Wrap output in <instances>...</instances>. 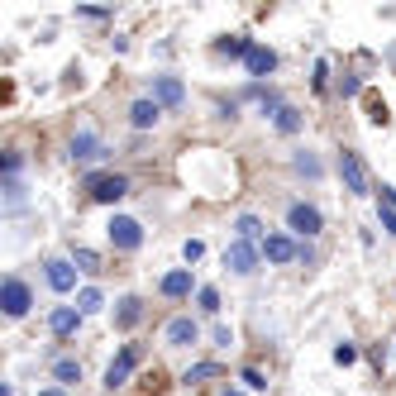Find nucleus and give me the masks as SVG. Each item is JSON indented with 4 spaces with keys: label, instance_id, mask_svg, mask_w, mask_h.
<instances>
[{
    "label": "nucleus",
    "instance_id": "473e14b6",
    "mask_svg": "<svg viewBox=\"0 0 396 396\" xmlns=\"http://www.w3.org/2000/svg\"><path fill=\"white\" fill-rule=\"evenodd\" d=\"M38 396H67V392H63V387H48V392H38Z\"/></svg>",
    "mask_w": 396,
    "mask_h": 396
},
{
    "label": "nucleus",
    "instance_id": "f8f14e48",
    "mask_svg": "<svg viewBox=\"0 0 396 396\" xmlns=\"http://www.w3.org/2000/svg\"><path fill=\"white\" fill-rule=\"evenodd\" d=\"M153 100H158V105H182L187 91H182V81L177 77H153Z\"/></svg>",
    "mask_w": 396,
    "mask_h": 396
},
{
    "label": "nucleus",
    "instance_id": "a211bd4d",
    "mask_svg": "<svg viewBox=\"0 0 396 396\" xmlns=\"http://www.w3.org/2000/svg\"><path fill=\"white\" fill-rule=\"evenodd\" d=\"M244 63H249V72H254V77H268L272 67H277V53H272V48H263V43H254V53H249Z\"/></svg>",
    "mask_w": 396,
    "mask_h": 396
},
{
    "label": "nucleus",
    "instance_id": "1a4fd4ad",
    "mask_svg": "<svg viewBox=\"0 0 396 396\" xmlns=\"http://www.w3.org/2000/svg\"><path fill=\"white\" fill-rule=\"evenodd\" d=\"M196 320L191 316H177V320H167V330H162V339H167V344H172V349H182V344H196Z\"/></svg>",
    "mask_w": 396,
    "mask_h": 396
},
{
    "label": "nucleus",
    "instance_id": "cd10ccee",
    "mask_svg": "<svg viewBox=\"0 0 396 396\" xmlns=\"http://www.w3.org/2000/svg\"><path fill=\"white\" fill-rule=\"evenodd\" d=\"M244 387H254V392H263L268 382H263V372H258V368H244Z\"/></svg>",
    "mask_w": 396,
    "mask_h": 396
},
{
    "label": "nucleus",
    "instance_id": "423d86ee",
    "mask_svg": "<svg viewBox=\"0 0 396 396\" xmlns=\"http://www.w3.org/2000/svg\"><path fill=\"white\" fill-rule=\"evenodd\" d=\"M286 224H291L296 234L311 239V234H320V224H325V220H320V210H316V206H301V201H296V206L286 210Z\"/></svg>",
    "mask_w": 396,
    "mask_h": 396
},
{
    "label": "nucleus",
    "instance_id": "7c9ffc66",
    "mask_svg": "<svg viewBox=\"0 0 396 396\" xmlns=\"http://www.w3.org/2000/svg\"><path fill=\"white\" fill-rule=\"evenodd\" d=\"M296 167H301L306 177H320V162H316V158H306V153H301V158H296Z\"/></svg>",
    "mask_w": 396,
    "mask_h": 396
},
{
    "label": "nucleus",
    "instance_id": "20e7f679",
    "mask_svg": "<svg viewBox=\"0 0 396 396\" xmlns=\"http://www.w3.org/2000/svg\"><path fill=\"white\" fill-rule=\"evenodd\" d=\"M0 306H5V316L19 320L24 311H29V286L19 282V277H5V286H0Z\"/></svg>",
    "mask_w": 396,
    "mask_h": 396
},
{
    "label": "nucleus",
    "instance_id": "6e6552de",
    "mask_svg": "<svg viewBox=\"0 0 396 396\" xmlns=\"http://www.w3.org/2000/svg\"><path fill=\"white\" fill-rule=\"evenodd\" d=\"M77 325H81V311H77V306H53V316H48V330L58 334V339L77 334Z\"/></svg>",
    "mask_w": 396,
    "mask_h": 396
},
{
    "label": "nucleus",
    "instance_id": "b1692460",
    "mask_svg": "<svg viewBox=\"0 0 396 396\" xmlns=\"http://www.w3.org/2000/svg\"><path fill=\"white\" fill-rule=\"evenodd\" d=\"M196 301H201L206 316H215V311H220V291H215V286H201V291H196Z\"/></svg>",
    "mask_w": 396,
    "mask_h": 396
},
{
    "label": "nucleus",
    "instance_id": "bb28decb",
    "mask_svg": "<svg viewBox=\"0 0 396 396\" xmlns=\"http://www.w3.org/2000/svg\"><path fill=\"white\" fill-rule=\"evenodd\" d=\"M353 358H358L353 344H334V363H353Z\"/></svg>",
    "mask_w": 396,
    "mask_h": 396
},
{
    "label": "nucleus",
    "instance_id": "2eb2a0df",
    "mask_svg": "<svg viewBox=\"0 0 396 396\" xmlns=\"http://www.w3.org/2000/svg\"><path fill=\"white\" fill-rule=\"evenodd\" d=\"M139 320H143V301H139V296H125L120 311H115V330H134Z\"/></svg>",
    "mask_w": 396,
    "mask_h": 396
},
{
    "label": "nucleus",
    "instance_id": "4468645a",
    "mask_svg": "<svg viewBox=\"0 0 396 396\" xmlns=\"http://www.w3.org/2000/svg\"><path fill=\"white\" fill-rule=\"evenodd\" d=\"M72 158L77 162H95V158H105V148H100L95 134H77V139H72Z\"/></svg>",
    "mask_w": 396,
    "mask_h": 396
},
{
    "label": "nucleus",
    "instance_id": "9d476101",
    "mask_svg": "<svg viewBox=\"0 0 396 396\" xmlns=\"http://www.w3.org/2000/svg\"><path fill=\"white\" fill-rule=\"evenodd\" d=\"M48 286H53V291H72V286H77V263L53 258V263H48Z\"/></svg>",
    "mask_w": 396,
    "mask_h": 396
},
{
    "label": "nucleus",
    "instance_id": "9b49d317",
    "mask_svg": "<svg viewBox=\"0 0 396 396\" xmlns=\"http://www.w3.org/2000/svg\"><path fill=\"white\" fill-rule=\"evenodd\" d=\"M263 254H268L272 263H291V258H301V249H296L286 234H268L263 239Z\"/></svg>",
    "mask_w": 396,
    "mask_h": 396
},
{
    "label": "nucleus",
    "instance_id": "f257e3e1",
    "mask_svg": "<svg viewBox=\"0 0 396 396\" xmlns=\"http://www.w3.org/2000/svg\"><path fill=\"white\" fill-rule=\"evenodd\" d=\"M139 363H143V349H139V344H125V353H120V358L105 368V387H110V392H115V387H125L129 372H134Z\"/></svg>",
    "mask_w": 396,
    "mask_h": 396
},
{
    "label": "nucleus",
    "instance_id": "ddd939ff",
    "mask_svg": "<svg viewBox=\"0 0 396 396\" xmlns=\"http://www.w3.org/2000/svg\"><path fill=\"white\" fill-rule=\"evenodd\" d=\"M158 100H134V105H129V125L134 129H153L158 125Z\"/></svg>",
    "mask_w": 396,
    "mask_h": 396
},
{
    "label": "nucleus",
    "instance_id": "5701e85b",
    "mask_svg": "<svg viewBox=\"0 0 396 396\" xmlns=\"http://www.w3.org/2000/svg\"><path fill=\"white\" fill-rule=\"evenodd\" d=\"M272 120H277V129H282V134H296V129H301V115L291 110V105H282V110L272 115Z\"/></svg>",
    "mask_w": 396,
    "mask_h": 396
},
{
    "label": "nucleus",
    "instance_id": "393cba45",
    "mask_svg": "<svg viewBox=\"0 0 396 396\" xmlns=\"http://www.w3.org/2000/svg\"><path fill=\"white\" fill-rule=\"evenodd\" d=\"M72 263H81V272H100V258L91 249H72Z\"/></svg>",
    "mask_w": 396,
    "mask_h": 396
},
{
    "label": "nucleus",
    "instance_id": "a878e982",
    "mask_svg": "<svg viewBox=\"0 0 396 396\" xmlns=\"http://www.w3.org/2000/svg\"><path fill=\"white\" fill-rule=\"evenodd\" d=\"M215 372H220V363H196V368H187V382H206Z\"/></svg>",
    "mask_w": 396,
    "mask_h": 396
},
{
    "label": "nucleus",
    "instance_id": "c756f323",
    "mask_svg": "<svg viewBox=\"0 0 396 396\" xmlns=\"http://www.w3.org/2000/svg\"><path fill=\"white\" fill-rule=\"evenodd\" d=\"M325 77H330V63H316V77H311V86H316V91H325Z\"/></svg>",
    "mask_w": 396,
    "mask_h": 396
},
{
    "label": "nucleus",
    "instance_id": "0eeeda50",
    "mask_svg": "<svg viewBox=\"0 0 396 396\" xmlns=\"http://www.w3.org/2000/svg\"><path fill=\"white\" fill-rule=\"evenodd\" d=\"M224 268H234V272H254V268H258V249H254V244H244V239H234V244L224 249Z\"/></svg>",
    "mask_w": 396,
    "mask_h": 396
},
{
    "label": "nucleus",
    "instance_id": "dca6fc26",
    "mask_svg": "<svg viewBox=\"0 0 396 396\" xmlns=\"http://www.w3.org/2000/svg\"><path fill=\"white\" fill-rule=\"evenodd\" d=\"M162 296H172V301H177V296H191V268H177V272H167V277H162Z\"/></svg>",
    "mask_w": 396,
    "mask_h": 396
},
{
    "label": "nucleus",
    "instance_id": "7ed1b4c3",
    "mask_svg": "<svg viewBox=\"0 0 396 396\" xmlns=\"http://www.w3.org/2000/svg\"><path fill=\"white\" fill-rule=\"evenodd\" d=\"M339 177H344V187L353 191V196H368V172H363V158L358 153H339Z\"/></svg>",
    "mask_w": 396,
    "mask_h": 396
},
{
    "label": "nucleus",
    "instance_id": "4be33fe9",
    "mask_svg": "<svg viewBox=\"0 0 396 396\" xmlns=\"http://www.w3.org/2000/svg\"><path fill=\"white\" fill-rule=\"evenodd\" d=\"M100 306H105V296H100L95 286H86V291H81V296H77V311H81V316H95Z\"/></svg>",
    "mask_w": 396,
    "mask_h": 396
},
{
    "label": "nucleus",
    "instance_id": "f3484780",
    "mask_svg": "<svg viewBox=\"0 0 396 396\" xmlns=\"http://www.w3.org/2000/svg\"><path fill=\"white\" fill-rule=\"evenodd\" d=\"M377 220H382V229H387V234H396V191H392V187L377 191Z\"/></svg>",
    "mask_w": 396,
    "mask_h": 396
},
{
    "label": "nucleus",
    "instance_id": "f03ea898",
    "mask_svg": "<svg viewBox=\"0 0 396 396\" xmlns=\"http://www.w3.org/2000/svg\"><path fill=\"white\" fill-rule=\"evenodd\" d=\"M86 191H91V201H120L129 191V177H120V172H105V177H86Z\"/></svg>",
    "mask_w": 396,
    "mask_h": 396
},
{
    "label": "nucleus",
    "instance_id": "39448f33",
    "mask_svg": "<svg viewBox=\"0 0 396 396\" xmlns=\"http://www.w3.org/2000/svg\"><path fill=\"white\" fill-rule=\"evenodd\" d=\"M110 244H115V249H125V254H129V249H139V244H143V224L129 220V215H115V220H110Z\"/></svg>",
    "mask_w": 396,
    "mask_h": 396
},
{
    "label": "nucleus",
    "instance_id": "412c9836",
    "mask_svg": "<svg viewBox=\"0 0 396 396\" xmlns=\"http://www.w3.org/2000/svg\"><path fill=\"white\" fill-rule=\"evenodd\" d=\"M220 53H224V58H249V53H254V43H249L244 33H234V38H224V43H220Z\"/></svg>",
    "mask_w": 396,
    "mask_h": 396
},
{
    "label": "nucleus",
    "instance_id": "c85d7f7f",
    "mask_svg": "<svg viewBox=\"0 0 396 396\" xmlns=\"http://www.w3.org/2000/svg\"><path fill=\"white\" fill-rule=\"evenodd\" d=\"M182 254H187V263H196V258L206 254V244H201V239H187V249H182Z\"/></svg>",
    "mask_w": 396,
    "mask_h": 396
},
{
    "label": "nucleus",
    "instance_id": "aec40b11",
    "mask_svg": "<svg viewBox=\"0 0 396 396\" xmlns=\"http://www.w3.org/2000/svg\"><path fill=\"white\" fill-rule=\"evenodd\" d=\"M234 234L244 239V244H254V239L263 234V224H258V215H239V220H234Z\"/></svg>",
    "mask_w": 396,
    "mask_h": 396
},
{
    "label": "nucleus",
    "instance_id": "6ab92c4d",
    "mask_svg": "<svg viewBox=\"0 0 396 396\" xmlns=\"http://www.w3.org/2000/svg\"><path fill=\"white\" fill-rule=\"evenodd\" d=\"M53 377L63 382V387H72V382H81V363L77 358H58V363H53Z\"/></svg>",
    "mask_w": 396,
    "mask_h": 396
},
{
    "label": "nucleus",
    "instance_id": "2f4dec72",
    "mask_svg": "<svg viewBox=\"0 0 396 396\" xmlns=\"http://www.w3.org/2000/svg\"><path fill=\"white\" fill-rule=\"evenodd\" d=\"M339 91H344V95H358V91H363V81H358V77H344V81H339Z\"/></svg>",
    "mask_w": 396,
    "mask_h": 396
}]
</instances>
